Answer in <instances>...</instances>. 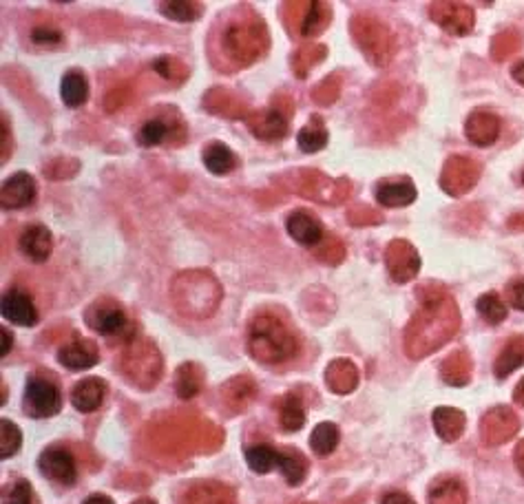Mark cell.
<instances>
[{"label":"cell","instance_id":"obj_51","mask_svg":"<svg viewBox=\"0 0 524 504\" xmlns=\"http://www.w3.org/2000/svg\"><path fill=\"white\" fill-rule=\"evenodd\" d=\"M347 219H350L352 226H376L383 221V215L379 210L370 208V206H356L347 213Z\"/></svg>","mask_w":524,"mask_h":504},{"label":"cell","instance_id":"obj_29","mask_svg":"<svg viewBox=\"0 0 524 504\" xmlns=\"http://www.w3.org/2000/svg\"><path fill=\"white\" fill-rule=\"evenodd\" d=\"M432 422H434L438 438L445 442H456L467 427L465 414L456 407H436L434 414H432Z\"/></svg>","mask_w":524,"mask_h":504},{"label":"cell","instance_id":"obj_57","mask_svg":"<svg viewBox=\"0 0 524 504\" xmlns=\"http://www.w3.org/2000/svg\"><path fill=\"white\" fill-rule=\"evenodd\" d=\"M82 504H113V500H111L109 496H104V493H93V496H89Z\"/></svg>","mask_w":524,"mask_h":504},{"label":"cell","instance_id":"obj_38","mask_svg":"<svg viewBox=\"0 0 524 504\" xmlns=\"http://www.w3.org/2000/svg\"><path fill=\"white\" fill-rule=\"evenodd\" d=\"M327 55V49L324 44H316V43H307V44H301L299 49H296L295 55H292V72L299 80L307 78V73L312 72V69L316 67V64L321 63Z\"/></svg>","mask_w":524,"mask_h":504},{"label":"cell","instance_id":"obj_37","mask_svg":"<svg viewBox=\"0 0 524 504\" xmlns=\"http://www.w3.org/2000/svg\"><path fill=\"white\" fill-rule=\"evenodd\" d=\"M277 469L284 473L286 482H288L290 487H299L307 476V460L299 450L290 447V450L279 451V467Z\"/></svg>","mask_w":524,"mask_h":504},{"label":"cell","instance_id":"obj_35","mask_svg":"<svg viewBox=\"0 0 524 504\" xmlns=\"http://www.w3.org/2000/svg\"><path fill=\"white\" fill-rule=\"evenodd\" d=\"M204 387V370L195 363H184V365L178 367L175 372V392H178L180 398L184 401H190L195 398Z\"/></svg>","mask_w":524,"mask_h":504},{"label":"cell","instance_id":"obj_62","mask_svg":"<svg viewBox=\"0 0 524 504\" xmlns=\"http://www.w3.org/2000/svg\"><path fill=\"white\" fill-rule=\"evenodd\" d=\"M133 504H155V502L149 500V498H142V500H138V502H133Z\"/></svg>","mask_w":524,"mask_h":504},{"label":"cell","instance_id":"obj_1","mask_svg":"<svg viewBox=\"0 0 524 504\" xmlns=\"http://www.w3.org/2000/svg\"><path fill=\"white\" fill-rule=\"evenodd\" d=\"M418 301L421 307L405 327V354L414 361L447 345L461 327V310L441 284L421 286Z\"/></svg>","mask_w":524,"mask_h":504},{"label":"cell","instance_id":"obj_59","mask_svg":"<svg viewBox=\"0 0 524 504\" xmlns=\"http://www.w3.org/2000/svg\"><path fill=\"white\" fill-rule=\"evenodd\" d=\"M509 228L511 230H524V213L522 215H513L509 219Z\"/></svg>","mask_w":524,"mask_h":504},{"label":"cell","instance_id":"obj_64","mask_svg":"<svg viewBox=\"0 0 524 504\" xmlns=\"http://www.w3.org/2000/svg\"><path fill=\"white\" fill-rule=\"evenodd\" d=\"M522 181H524V175H522Z\"/></svg>","mask_w":524,"mask_h":504},{"label":"cell","instance_id":"obj_3","mask_svg":"<svg viewBox=\"0 0 524 504\" xmlns=\"http://www.w3.org/2000/svg\"><path fill=\"white\" fill-rule=\"evenodd\" d=\"M299 343L279 316L261 312L250 321L248 327V352L261 365H279L295 359Z\"/></svg>","mask_w":524,"mask_h":504},{"label":"cell","instance_id":"obj_61","mask_svg":"<svg viewBox=\"0 0 524 504\" xmlns=\"http://www.w3.org/2000/svg\"><path fill=\"white\" fill-rule=\"evenodd\" d=\"M363 500H365V496H354V498H350V500H345L341 504H363Z\"/></svg>","mask_w":524,"mask_h":504},{"label":"cell","instance_id":"obj_42","mask_svg":"<svg viewBox=\"0 0 524 504\" xmlns=\"http://www.w3.org/2000/svg\"><path fill=\"white\" fill-rule=\"evenodd\" d=\"M246 462L255 473H268L279 467V450L270 445H255L246 450Z\"/></svg>","mask_w":524,"mask_h":504},{"label":"cell","instance_id":"obj_27","mask_svg":"<svg viewBox=\"0 0 524 504\" xmlns=\"http://www.w3.org/2000/svg\"><path fill=\"white\" fill-rule=\"evenodd\" d=\"M53 248V239L49 228H44L43 224L27 226L20 235V250L24 252V257L34 261V264H43L49 259Z\"/></svg>","mask_w":524,"mask_h":504},{"label":"cell","instance_id":"obj_26","mask_svg":"<svg viewBox=\"0 0 524 504\" xmlns=\"http://www.w3.org/2000/svg\"><path fill=\"white\" fill-rule=\"evenodd\" d=\"M324 381L335 394H352L359 385V370L350 359H335L325 367Z\"/></svg>","mask_w":524,"mask_h":504},{"label":"cell","instance_id":"obj_28","mask_svg":"<svg viewBox=\"0 0 524 504\" xmlns=\"http://www.w3.org/2000/svg\"><path fill=\"white\" fill-rule=\"evenodd\" d=\"M104 394H107V385L102 378H84L72 390V402L78 412L82 414H91L102 405Z\"/></svg>","mask_w":524,"mask_h":504},{"label":"cell","instance_id":"obj_32","mask_svg":"<svg viewBox=\"0 0 524 504\" xmlns=\"http://www.w3.org/2000/svg\"><path fill=\"white\" fill-rule=\"evenodd\" d=\"M430 504H467V487L458 478L441 476L436 478L427 491Z\"/></svg>","mask_w":524,"mask_h":504},{"label":"cell","instance_id":"obj_63","mask_svg":"<svg viewBox=\"0 0 524 504\" xmlns=\"http://www.w3.org/2000/svg\"><path fill=\"white\" fill-rule=\"evenodd\" d=\"M299 504H307V502H299Z\"/></svg>","mask_w":524,"mask_h":504},{"label":"cell","instance_id":"obj_39","mask_svg":"<svg viewBox=\"0 0 524 504\" xmlns=\"http://www.w3.org/2000/svg\"><path fill=\"white\" fill-rule=\"evenodd\" d=\"M296 144H299V149L306 150V153H319L327 144V129L325 124L321 122L319 115H315V118L299 131Z\"/></svg>","mask_w":524,"mask_h":504},{"label":"cell","instance_id":"obj_24","mask_svg":"<svg viewBox=\"0 0 524 504\" xmlns=\"http://www.w3.org/2000/svg\"><path fill=\"white\" fill-rule=\"evenodd\" d=\"M3 316L16 325L32 327L38 324V310L34 305L32 296L23 290H9L3 296Z\"/></svg>","mask_w":524,"mask_h":504},{"label":"cell","instance_id":"obj_8","mask_svg":"<svg viewBox=\"0 0 524 504\" xmlns=\"http://www.w3.org/2000/svg\"><path fill=\"white\" fill-rule=\"evenodd\" d=\"M23 407L32 418H52L63 410V392L53 381L32 376L24 387Z\"/></svg>","mask_w":524,"mask_h":504},{"label":"cell","instance_id":"obj_48","mask_svg":"<svg viewBox=\"0 0 524 504\" xmlns=\"http://www.w3.org/2000/svg\"><path fill=\"white\" fill-rule=\"evenodd\" d=\"M316 257H319L324 264L330 266H339L341 261L345 259V246L344 241L336 239L335 235H325L324 241L316 246Z\"/></svg>","mask_w":524,"mask_h":504},{"label":"cell","instance_id":"obj_58","mask_svg":"<svg viewBox=\"0 0 524 504\" xmlns=\"http://www.w3.org/2000/svg\"><path fill=\"white\" fill-rule=\"evenodd\" d=\"M511 75H513V78H516V82H520L522 87H524V60H522V63L513 64V67H511Z\"/></svg>","mask_w":524,"mask_h":504},{"label":"cell","instance_id":"obj_17","mask_svg":"<svg viewBox=\"0 0 524 504\" xmlns=\"http://www.w3.org/2000/svg\"><path fill=\"white\" fill-rule=\"evenodd\" d=\"M138 142L142 146L181 144L186 142V124L173 118H150L138 131Z\"/></svg>","mask_w":524,"mask_h":504},{"label":"cell","instance_id":"obj_13","mask_svg":"<svg viewBox=\"0 0 524 504\" xmlns=\"http://www.w3.org/2000/svg\"><path fill=\"white\" fill-rule=\"evenodd\" d=\"M91 330H95L102 336H122L127 334L129 319L124 307L118 301L98 299L89 305L87 315H84Z\"/></svg>","mask_w":524,"mask_h":504},{"label":"cell","instance_id":"obj_5","mask_svg":"<svg viewBox=\"0 0 524 504\" xmlns=\"http://www.w3.org/2000/svg\"><path fill=\"white\" fill-rule=\"evenodd\" d=\"M350 32L367 63L374 64V67H387L392 63L396 53V38L392 36L390 27H385L379 18L356 14L350 23Z\"/></svg>","mask_w":524,"mask_h":504},{"label":"cell","instance_id":"obj_31","mask_svg":"<svg viewBox=\"0 0 524 504\" xmlns=\"http://www.w3.org/2000/svg\"><path fill=\"white\" fill-rule=\"evenodd\" d=\"M257 396V385L248 376L230 378L221 387V401L230 412H244L250 405V401Z\"/></svg>","mask_w":524,"mask_h":504},{"label":"cell","instance_id":"obj_4","mask_svg":"<svg viewBox=\"0 0 524 504\" xmlns=\"http://www.w3.org/2000/svg\"><path fill=\"white\" fill-rule=\"evenodd\" d=\"M173 304L184 316L190 319H206L218 310L221 301V286L210 272L190 270L175 276L170 286Z\"/></svg>","mask_w":524,"mask_h":504},{"label":"cell","instance_id":"obj_54","mask_svg":"<svg viewBox=\"0 0 524 504\" xmlns=\"http://www.w3.org/2000/svg\"><path fill=\"white\" fill-rule=\"evenodd\" d=\"M381 504H416V502L412 500V498L407 496V493L390 491V493H385V496H383Z\"/></svg>","mask_w":524,"mask_h":504},{"label":"cell","instance_id":"obj_9","mask_svg":"<svg viewBox=\"0 0 524 504\" xmlns=\"http://www.w3.org/2000/svg\"><path fill=\"white\" fill-rule=\"evenodd\" d=\"M482 173V166L476 160L465 158V155H453L442 166L441 173V189L451 198H462L473 186L478 184Z\"/></svg>","mask_w":524,"mask_h":504},{"label":"cell","instance_id":"obj_41","mask_svg":"<svg viewBox=\"0 0 524 504\" xmlns=\"http://www.w3.org/2000/svg\"><path fill=\"white\" fill-rule=\"evenodd\" d=\"M279 422L286 431H299L306 425L304 402L295 394H286L279 402Z\"/></svg>","mask_w":524,"mask_h":504},{"label":"cell","instance_id":"obj_11","mask_svg":"<svg viewBox=\"0 0 524 504\" xmlns=\"http://www.w3.org/2000/svg\"><path fill=\"white\" fill-rule=\"evenodd\" d=\"M430 18L434 20L442 32L451 36H467L473 32L476 24V14L470 5L453 3V0H438L430 5Z\"/></svg>","mask_w":524,"mask_h":504},{"label":"cell","instance_id":"obj_2","mask_svg":"<svg viewBox=\"0 0 524 504\" xmlns=\"http://www.w3.org/2000/svg\"><path fill=\"white\" fill-rule=\"evenodd\" d=\"M270 49L268 27L253 14H244L221 29L219 52L230 63V69H244L264 58Z\"/></svg>","mask_w":524,"mask_h":504},{"label":"cell","instance_id":"obj_18","mask_svg":"<svg viewBox=\"0 0 524 504\" xmlns=\"http://www.w3.org/2000/svg\"><path fill=\"white\" fill-rule=\"evenodd\" d=\"M286 230H288V235L296 244L307 246V248H316L325 237L319 217L304 208L292 210L288 219H286Z\"/></svg>","mask_w":524,"mask_h":504},{"label":"cell","instance_id":"obj_34","mask_svg":"<svg viewBox=\"0 0 524 504\" xmlns=\"http://www.w3.org/2000/svg\"><path fill=\"white\" fill-rule=\"evenodd\" d=\"M524 365V336L516 334L507 341L502 352L498 354L496 363H493V374L498 378H507L509 374Z\"/></svg>","mask_w":524,"mask_h":504},{"label":"cell","instance_id":"obj_36","mask_svg":"<svg viewBox=\"0 0 524 504\" xmlns=\"http://www.w3.org/2000/svg\"><path fill=\"white\" fill-rule=\"evenodd\" d=\"M204 166L213 175H228L237 166L233 149L224 142H210L204 149Z\"/></svg>","mask_w":524,"mask_h":504},{"label":"cell","instance_id":"obj_33","mask_svg":"<svg viewBox=\"0 0 524 504\" xmlns=\"http://www.w3.org/2000/svg\"><path fill=\"white\" fill-rule=\"evenodd\" d=\"M60 95H63V102L67 107L78 109L82 107L89 100V80L80 69H72L63 75V82H60Z\"/></svg>","mask_w":524,"mask_h":504},{"label":"cell","instance_id":"obj_12","mask_svg":"<svg viewBox=\"0 0 524 504\" xmlns=\"http://www.w3.org/2000/svg\"><path fill=\"white\" fill-rule=\"evenodd\" d=\"M520 431V418L507 405L491 407L480 418V438L489 447H500Z\"/></svg>","mask_w":524,"mask_h":504},{"label":"cell","instance_id":"obj_10","mask_svg":"<svg viewBox=\"0 0 524 504\" xmlns=\"http://www.w3.org/2000/svg\"><path fill=\"white\" fill-rule=\"evenodd\" d=\"M286 12H290L288 29H295L301 38H315L324 34L327 24L332 23V7L321 0H310V3H301L299 14H296L295 5H286Z\"/></svg>","mask_w":524,"mask_h":504},{"label":"cell","instance_id":"obj_56","mask_svg":"<svg viewBox=\"0 0 524 504\" xmlns=\"http://www.w3.org/2000/svg\"><path fill=\"white\" fill-rule=\"evenodd\" d=\"M513 462H516L518 471H520L522 476H524V441L518 442L516 451H513Z\"/></svg>","mask_w":524,"mask_h":504},{"label":"cell","instance_id":"obj_52","mask_svg":"<svg viewBox=\"0 0 524 504\" xmlns=\"http://www.w3.org/2000/svg\"><path fill=\"white\" fill-rule=\"evenodd\" d=\"M5 504H32V487H29V482L18 480L12 487V491H9V496L5 498Z\"/></svg>","mask_w":524,"mask_h":504},{"label":"cell","instance_id":"obj_44","mask_svg":"<svg viewBox=\"0 0 524 504\" xmlns=\"http://www.w3.org/2000/svg\"><path fill=\"white\" fill-rule=\"evenodd\" d=\"M476 310L480 315V319H485L489 325H498L507 319L509 310L505 305V301L496 295V292H487L480 299L476 301Z\"/></svg>","mask_w":524,"mask_h":504},{"label":"cell","instance_id":"obj_19","mask_svg":"<svg viewBox=\"0 0 524 504\" xmlns=\"http://www.w3.org/2000/svg\"><path fill=\"white\" fill-rule=\"evenodd\" d=\"M36 199V181L29 173H14L3 181L0 189V204L7 210L24 208Z\"/></svg>","mask_w":524,"mask_h":504},{"label":"cell","instance_id":"obj_50","mask_svg":"<svg viewBox=\"0 0 524 504\" xmlns=\"http://www.w3.org/2000/svg\"><path fill=\"white\" fill-rule=\"evenodd\" d=\"M32 40L40 47H55V44L63 43V32L53 24H38L32 32Z\"/></svg>","mask_w":524,"mask_h":504},{"label":"cell","instance_id":"obj_46","mask_svg":"<svg viewBox=\"0 0 524 504\" xmlns=\"http://www.w3.org/2000/svg\"><path fill=\"white\" fill-rule=\"evenodd\" d=\"M20 445H23V433L18 425L3 418L0 421V458H12L20 450Z\"/></svg>","mask_w":524,"mask_h":504},{"label":"cell","instance_id":"obj_53","mask_svg":"<svg viewBox=\"0 0 524 504\" xmlns=\"http://www.w3.org/2000/svg\"><path fill=\"white\" fill-rule=\"evenodd\" d=\"M507 292H509V301H511V305L516 307V310L524 312V279L511 281Z\"/></svg>","mask_w":524,"mask_h":504},{"label":"cell","instance_id":"obj_40","mask_svg":"<svg viewBox=\"0 0 524 504\" xmlns=\"http://www.w3.org/2000/svg\"><path fill=\"white\" fill-rule=\"evenodd\" d=\"M339 438H341L339 427H336L335 422H319L310 436L312 451L321 458L330 456V453L339 447Z\"/></svg>","mask_w":524,"mask_h":504},{"label":"cell","instance_id":"obj_21","mask_svg":"<svg viewBox=\"0 0 524 504\" xmlns=\"http://www.w3.org/2000/svg\"><path fill=\"white\" fill-rule=\"evenodd\" d=\"M181 504H237V493L224 482L201 480L186 489Z\"/></svg>","mask_w":524,"mask_h":504},{"label":"cell","instance_id":"obj_60","mask_svg":"<svg viewBox=\"0 0 524 504\" xmlns=\"http://www.w3.org/2000/svg\"><path fill=\"white\" fill-rule=\"evenodd\" d=\"M513 398H516V402H520L524 407V378L516 385V390H513Z\"/></svg>","mask_w":524,"mask_h":504},{"label":"cell","instance_id":"obj_20","mask_svg":"<svg viewBox=\"0 0 524 504\" xmlns=\"http://www.w3.org/2000/svg\"><path fill=\"white\" fill-rule=\"evenodd\" d=\"M374 198L387 208H405V206L414 204L418 190L410 178H390L376 184Z\"/></svg>","mask_w":524,"mask_h":504},{"label":"cell","instance_id":"obj_30","mask_svg":"<svg viewBox=\"0 0 524 504\" xmlns=\"http://www.w3.org/2000/svg\"><path fill=\"white\" fill-rule=\"evenodd\" d=\"M473 374V363L470 352L456 350L442 361L441 365V376L447 385L451 387H465L471 381Z\"/></svg>","mask_w":524,"mask_h":504},{"label":"cell","instance_id":"obj_6","mask_svg":"<svg viewBox=\"0 0 524 504\" xmlns=\"http://www.w3.org/2000/svg\"><path fill=\"white\" fill-rule=\"evenodd\" d=\"M281 181H286V189L292 190V193L301 195L306 199L324 201V204L330 206L344 204L352 195L350 179H332L321 170L312 169L292 170V173L284 175Z\"/></svg>","mask_w":524,"mask_h":504},{"label":"cell","instance_id":"obj_16","mask_svg":"<svg viewBox=\"0 0 524 504\" xmlns=\"http://www.w3.org/2000/svg\"><path fill=\"white\" fill-rule=\"evenodd\" d=\"M40 473L44 478H49L52 482L58 485L72 487L78 480V465H75V458L72 451H67L64 447H49L40 453L38 458Z\"/></svg>","mask_w":524,"mask_h":504},{"label":"cell","instance_id":"obj_7","mask_svg":"<svg viewBox=\"0 0 524 504\" xmlns=\"http://www.w3.org/2000/svg\"><path fill=\"white\" fill-rule=\"evenodd\" d=\"M122 374L129 378V383H133L140 390H153L160 383L164 372V361L160 354L158 347L150 341H131L124 350L122 361Z\"/></svg>","mask_w":524,"mask_h":504},{"label":"cell","instance_id":"obj_45","mask_svg":"<svg viewBox=\"0 0 524 504\" xmlns=\"http://www.w3.org/2000/svg\"><path fill=\"white\" fill-rule=\"evenodd\" d=\"M522 47V38L520 34L513 32V29H507V32H500L498 36H493L491 40V58L496 63H502V60L511 58L518 49Z\"/></svg>","mask_w":524,"mask_h":504},{"label":"cell","instance_id":"obj_15","mask_svg":"<svg viewBox=\"0 0 524 504\" xmlns=\"http://www.w3.org/2000/svg\"><path fill=\"white\" fill-rule=\"evenodd\" d=\"M246 126L250 129V133L255 138L264 140V142H279L288 135L290 129V118L286 115V111L270 107V109H259L250 111L246 115Z\"/></svg>","mask_w":524,"mask_h":504},{"label":"cell","instance_id":"obj_14","mask_svg":"<svg viewBox=\"0 0 524 504\" xmlns=\"http://www.w3.org/2000/svg\"><path fill=\"white\" fill-rule=\"evenodd\" d=\"M385 266L392 281H396V284H410L418 275V270H421V257H418V250L410 241L394 239L385 250Z\"/></svg>","mask_w":524,"mask_h":504},{"label":"cell","instance_id":"obj_22","mask_svg":"<svg viewBox=\"0 0 524 504\" xmlns=\"http://www.w3.org/2000/svg\"><path fill=\"white\" fill-rule=\"evenodd\" d=\"M58 361L63 363L67 370L80 372L89 370V367L98 365L100 350L91 339H75L72 343H64L58 350Z\"/></svg>","mask_w":524,"mask_h":504},{"label":"cell","instance_id":"obj_23","mask_svg":"<svg viewBox=\"0 0 524 504\" xmlns=\"http://www.w3.org/2000/svg\"><path fill=\"white\" fill-rule=\"evenodd\" d=\"M500 133V118L491 111L478 109L467 118L465 135L471 144L476 146H491Z\"/></svg>","mask_w":524,"mask_h":504},{"label":"cell","instance_id":"obj_49","mask_svg":"<svg viewBox=\"0 0 524 504\" xmlns=\"http://www.w3.org/2000/svg\"><path fill=\"white\" fill-rule=\"evenodd\" d=\"M341 82H344V80H341L339 75H330V78H325L319 87H315V91H312V100H315L316 104H321V107H330L341 95Z\"/></svg>","mask_w":524,"mask_h":504},{"label":"cell","instance_id":"obj_55","mask_svg":"<svg viewBox=\"0 0 524 504\" xmlns=\"http://www.w3.org/2000/svg\"><path fill=\"white\" fill-rule=\"evenodd\" d=\"M0 334H3V350H0V356H7L14 347V334L7 330V327H0Z\"/></svg>","mask_w":524,"mask_h":504},{"label":"cell","instance_id":"obj_43","mask_svg":"<svg viewBox=\"0 0 524 504\" xmlns=\"http://www.w3.org/2000/svg\"><path fill=\"white\" fill-rule=\"evenodd\" d=\"M160 12L166 18L178 20V23H193L204 14V5L190 3V0H170V3L160 5Z\"/></svg>","mask_w":524,"mask_h":504},{"label":"cell","instance_id":"obj_47","mask_svg":"<svg viewBox=\"0 0 524 504\" xmlns=\"http://www.w3.org/2000/svg\"><path fill=\"white\" fill-rule=\"evenodd\" d=\"M153 69L160 78L164 80H175V82H181L189 75V67L173 55H162V58L153 60Z\"/></svg>","mask_w":524,"mask_h":504},{"label":"cell","instance_id":"obj_25","mask_svg":"<svg viewBox=\"0 0 524 504\" xmlns=\"http://www.w3.org/2000/svg\"><path fill=\"white\" fill-rule=\"evenodd\" d=\"M204 109L213 115H221V118H244L250 113L244 100L228 89H210L204 95Z\"/></svg>","mask_w":524,"mask_h":504}]
</instances>
